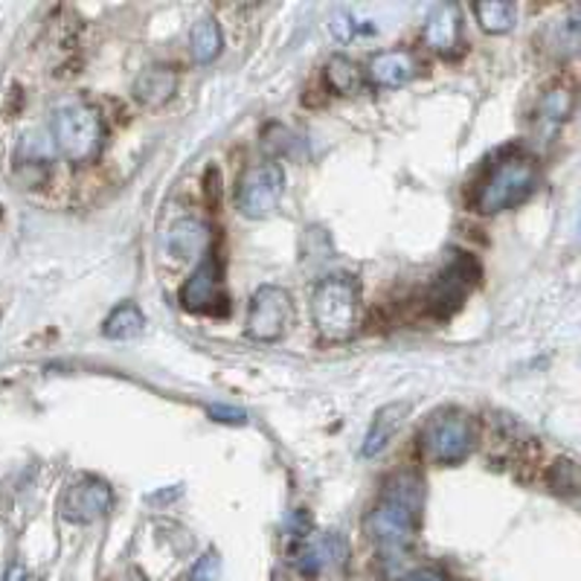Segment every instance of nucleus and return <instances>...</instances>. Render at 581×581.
<instances>
[{"label": "nucleus", "instance_id": "nucleus-1", "mask_svg": "<svg viewBox=\"0 0 581 581\" xmlns=\"http://www.w3.org/2000/svg\"><path fill=\"white\" fill-rule=\"evenodd\" d=\"M425 512V480L416 472L390 474L375 506L363 518V532L384 558H401L416 544Z\"/></svg>", "mask_w": 581, "mask_h": 581}, {"label": "nucleus", "instance_id": "nucleus-2", "mask_svg": "<svg viewBox=\"0 0 581 581\" xmlns=\"http://www.w3.org/2000/svg\"><path fill=\"white\" fill-rule=\"evenodd\" d=\"M361 282L352 273H328L311 290V323L326 344H346L361 328Z\"/></svg>", "mask_w": 581, "mask_h": 581}, {"label": "nucleus", "instance_id": "nucleus-3", "mask_svg": "<svg viewBox=\"0 0 581 581\" xmlns=\"http://www.w3.org/2000/svg\"><path fill=\"white\" fill-rule=\"evenodd\" d=\"M50 134L59 155L73 166H88L105 149V122L100 108L82 96H67L50 114Z\"/></svg>", "mask_w": 581, "mask_h": 581}, {"label": "nucleus", "instance_id": "nucleus-4", "mask_svg": "<svg viewBox=\"0 0 581 581\" xmlns=\"http://www.w3.org/2000/svg\"><path fill=\"white\" fill-rule=\"evenodd\" d=\"M480 442V422L463 408H439L418 430V454L427 465H463Z\"/></svg>", "mask_w": 581, "mask_h": 581}, {"label": "nucleus", "instance_id": "nucleus-5", "mask_svg": "<svg viewBox=\"0 0 581 581\" xmlns=\"http://www.w3.org/2000/svg\"><path fill=\"white\" fill-rule=\"evenodd\" d=\"M538 183H541V169H538L535 157L508 155L491 166V172L477 183L472 207L480 216H498V212L520 207L524 201L532 198Z\"/></svg>", "mask_w": 581, "mask_h": 581}, {"label": "nucleus", "instance_id": "nucleus-6", "mask_svg": "<svg viewBox=\"0 0 581 581\" xmlns=\"http://www.w3.org/2000/svg\"><path fill=\"white\" fill-rule=\"evenodd\" d=\"M297 320V309L290 294L282 285H259L247 302L245 332L256 344H276L288 335Z\"/></svg>", "mask_w": 581, "mask_h": 581}, {"label": "nucleus", "instance_id": "nucleus-7", "mask_svg": "<svg viewBox=\"0 0 581 581\" xmlns=\"http://www.w3.org/2000/svg\"><path fill=\"white\" fill-rule=\"evenodd\" d=\"M285 195V169L276 160L250 164L238 175L236 183V207L245 218H268L280 209Z\"/></svg>", "mask_w": 581, "mask_h": 581}, {"label": "nucleus", "instance_id": "nucleus-8", "mask_svg": "<svg viewBox=\"0 0 581 581\" xmlns=\"http://www.w3.org/2000/svg\"><path fill=\"white\" fill-rule=\"evenodd\" d=\"M477 280H480V264L474 262L468 254H454L427 288V311L439 320L456 314L463 309L465 297L472 294Z\"/></svg>", "mask_w": 581, "mask_h": 581}, {"label": "nucleus", "instance_id": "nucleus-9", "mask_svg": "<svg viewBox=\"0 0 581 581\" xmlns=\"http://www.w3.org/2000/svg\"><path fill=\"white\" fill-rule=\"evenodd\" d=\"M181 306L192 314H228L230 300L228 288H224V264L218 254L209 247L204 259L195 264L190 280L183 282L181 288Z\"/></svg>", "mask_w": 581, "mask_h": 581}, {"label": "nucleus", "instance_id": "nucleus-10", "mask_svg": "<svg viewBox=\"0 0 581 581\" xmlns=\"http://www.w3.org/2000/svg\"><path fill=\"white\" fill-rule=\"evenodd\" d=\"M111 506H114V489L93 474H79L76 480L67 482L59 500V512L67 524H93L105 518Z\"/></svg>", "mask_w": 581, "mask_h": 581}, {"label": "nucleus", "instance_id": "nucleus-11", "mask_svg": "<svg viewBox=\"0 0 581 581\" xmlns=\"http://www.w3.org/2000/svg\"><path fill=\"white\" fill-rule=\"evenodd\" d=\"M425 67V59L416 50L390 47V50H382L370 59L366 70H363V82H370L378 91H399V88L416 82Z\"/></svg>", "mask_w": 581, "mask_h": 581}, {"label": "nucleus", "instance_id": "nucleus-12", "mask_svg": "<svg viewBox=\"0 0 581 581\" xmlns=\"http://www.w3.org/2000/svg\"><path fill=\"white\" fill-rule=\"evenodd\" d=\"M178 88H181V73L169 64H152L134 79L131 96L143 111H160L175 100Z\"/></svg>", "mask_w": 581, "mask_h": 581}, {"label": "nucleus", "instance_id": "nucleus-13", "mask_svg": "<svg viewBox=\"0 0 581 581\" xmlns=\"http://www.w3.org/2000/svg\"><path fill=\"white\" fill-rule=\"evenodd\" d=\"M425 44L439 55H456L463 47V10L456 3H439L430 10L422 29Z\"/></svg>", "mask_w": 581, "mask_h": 581}, {"label": "nucleus", "instance_id": "nucleus-14", "mask_svg": "<svg viewBox=\"0 0 581 581\" xmlns=\"http://www.w3.org/2000/svg\"><path fill=\"white\" fill-rule=\"evenodd\" d=\"M408 416H410V401H390V404H384L382 410H375L373 422H370V430L363 436L361 454L370 456V460L384 454V451L390 448L392 439H396V434L404 427Z\"/></svg>", "mask_w": 581, "mask_h": 581}, {"label": "nucleus", "instance_id": "nucleus-15", "mask_svg": "<svg viewBox=\"0 0 581 581\" xmlns=\"http://www.w3.org/2000/svg\"><path fill=\"white\" fill-rule=\"evenodd\" d=\"M166 245H169L175 259H195L198 254L204 256L209 250V228L198 218H181L169 230Z\"/></svg>", "mask_w": 581, "mask_h": 581}, {"label": "nucleus", "instance_id": "nucleus-16", "mask_svg": "<svg viewBox=\"0 0 581 581\" xmlns=\"http://www.w3.org/2000/svg\"><path fill=\"white\" fill-rule=\"evenodd\" d=\"M145 314L137 302L126 300L111 309V314L102 320V335L108 340H134L143 335Z\"/></svg>", "mask_w": 581, "mask_h": 581}, {"label": "nucleus", "instance_id": "nucleus-17", "mask_svg": "<svg viewBox=\"0 0 581 581\" xmlns=\"http://www.w3.org/2000/svg\"><path fill=\"white\" fill-rule=\"evenodd\" d=\"M472 12L482 33L489 36H506L518 24V7L506 0H482V3H474Z\"/></svg>", "mask_w": 581, "mask_h": 581}, {"label": "nucleus", "instance_id": "nucleus-18", "mask_svg": "<svg viewBox=\"0 0 581 581\" xmlns=\"http://www.w3.org/2000/svg\"><path fill=\"white\" fill-rule=\"evenodd\" d=\"M224 50V33L212 15L201 18L190 33V53L195 64H212Z\"/></svg>", "mask_w": 581, "mask_h": 581}, {"label": "nucleus", "instance_id": "nucleus-19", "mask_svg": "<svg viewBox=\"0 0 581 581\" xmlns=\"http://www.w3.org/2000/svg\"><path fill=\"white\" fill-rule=\"evenodd\" d=\"M326 85L337 96H352L363 88V70L349 55H332L326 62Z\"/></svg>", "mask_w": 581, "mask_h": 581}, {"label": "nucleus", "instance_id": "nucleus-20", "mask_svg": "<svg viewBox=\"0 0 581 581\" xmlns=\"http://www.w3.org/2000/svg\"><path fill=\"white\" fill-rule=\"evenodd\" d=\"M576 108V93L567 88V85H553L550 91H544V96L538 100V119L544 122H553V126H561L567 122Z\"/></svg>", "mask_w": 581, "mask_h": 581}, {"label": "nucleus", "instance_id": "nucleus-21", "mask_svg": "<svg viewBox=\"0 0 581 581\" xmlns=\"http://www.w3.org/2000/svg\"><path fill=\"white\" fill-rule=\"evenodd\" d=\"M546 486L561 494V498H576L579 494V463L570 460V456H561L550 465L546 472Z\"/></svg>", "mask_w": 581, "mask_h": 581}, {"label": "nucleus", "instance_id": "nucleus-22", "mask_svg": "<svg viewBox=\"0 0 581 581\" xmlns=\"http://www.w3.org/2000/svg\"><path fill=\"white\" fill-rule=\"evenodd\" d=\"M186 581H221V558L216 550H207L198 561L192 564Z\"/></svg>", "mask_w": 581, "mask_h": 581}, {"label": "nucleus", "instance_id": "nucleus-23", "mask_svg": "<svg viewBox=\"0 0 581 581\" xmlns=\"http://www.w3.org/2000/svg\"><path fill=\"white\" fill-rule=\"evenodd\" d=\"M204 195H207L209 207H221V172H218V166H209L207 175H204Z\"/></svg>", "mask_w": 581, "mask_h": 581}, {"label": "nucleus", "instance_id": "nucleus-24", "mask_svg": "<svg viewBox=\"0 0 581 581\" xmlns=\"http://www.w3.org/2000/svg\"><path fill=\"white\" fill-rule=\"evenodd\" d=\"M209 418H216V422H224V425H247V413L238 408H228V404H212L207 410Z\"/></svg>", "mask_w": 581, "mask_h": 581}, {"label": "nucleus", "instance_id": "nucleus-25", "mask_svg": "<svg viewBox=\"0 0 581 581\" xmlns=\"http://www.w3.org/2000/svg\"><path fill=\"white\" fill-rule=\"evenodd\" d=\"M354 24H358V21H354L349 12H337L335 21H332V33H335L340 41H349V38H354V33H358Z\"/></svg>", "mask_w": 581, "mask_h": 581}, {"label": "nucleus", "instance_id": "nucleus-26", "mask_svg": "<svg viewBox=\"0 0 581 581\" xmlns=\"http://www.w3.org/2000/svg\"><path fill=\"white\" fill-rule=\"evenodd\" d=\"M399 581H448L439 570H430V567H422V570H413L408 576H401Z\"/></svg>", "mask_w": 581, "mask_h": 581}, {"label": "nucleus", "instance_id": "nucleus-27", "mask_svg": "<svg viewBox=\"0 0 581 581\" xmlns=\"http://www.w3.org/2000/svg\"><path fill=\"white\" fill-rule=\"evenodd\" d=\"M7 581H27V570L15 564V567H10V572H7Z\"/></svg>", "mask_w": 581, "mask_h": 581}]
</instances>
